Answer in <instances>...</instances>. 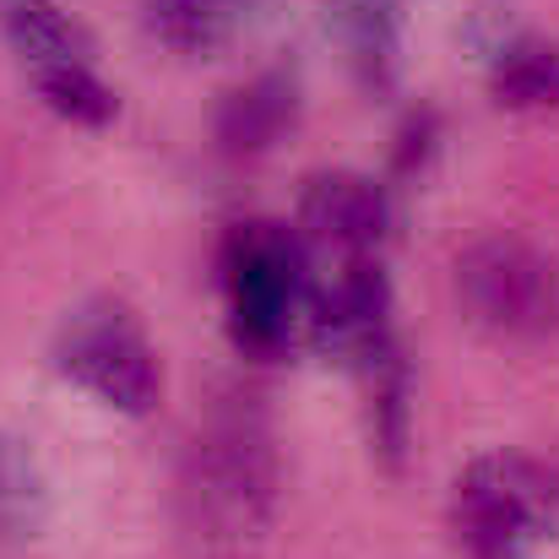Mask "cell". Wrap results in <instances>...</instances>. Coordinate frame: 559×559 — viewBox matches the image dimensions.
I'll return each mask as SVG.
<instances>
[{"instance_id":"6da1fadb","label":"cell","mask_w":559,"mask_h":559,"mask_svg":"<svg viewBox=\"0 0 559 559\" xmlns=\"http://www.w3.org/2000/svg\"><path fill=\"white\" fill-rule=\"evenodd\" d=\"M277 516V451L261 407H223L180 462L175 527L186 559H255Z\"/></svg>"},{"instance_id":"7a4b0ae2","label":"cell","mask_w":559,"mask_h":559,"mask_svg":"<svg viewBox=\"0 0 559 559\" xmlns=\"http://www.w3.org/2000/svg\"><path fill=\"white\" fill-rule=\"evenodd\" d=\"M217 277H223L228 332L239 354L277 359L305 337L316 261L288 223H272V217L234 223L217 250Z\"/></svg>"},{"instance_id":"3957f363","label":"cell","mask_w":559,"mask_h":559,"mask_svg":"<svg viewBox=\"0 0 559 559\" xmlns=\"http://www.w3.org/2000/svg\"><path fill=\"white\" fill-rule=\"evenodd\" d=\"M451 527L467 559H538L559 538V473L533 456H478L451 489Z\"/></svg>"},{"instance_id":"277c9868","label":"cell","mask_w":559,"mask_h":559,"mask_svg":"<svg viewBox=\"0 0 559 559\" xmlns=\"http://www.w3.org/2000/svg\"><path fill=\"white\" fill-rule=\"evenodd\" d=\"M451 288L462 316L495 343L559 337V261L522 234L473 239L451 266Z\"/></svg>"},{"instance_id":"5b68a950","label":"cell","mask_w":559,"mask_h":559,"mask_svg":"<svg viewBox=\"0 0 559 559\" xmlns=\"http://www.w3.org/2000/svg\"><path fill=\"white\" fill-rule=\"evenodd\" d=\"M49 359L76 391H87L93 402H104L126 418H147L164 396L158 348L147 343L142 321L120 299H93V305L71 310L55 332Z\"/></svg>"},{"instance_id":"8992f818","label":"cell","mask_w":559,"mask_h":559,"mask_svg":"<svg viewBox=\"0 0 559 559\" xmlns=\"http://www.w3.org/2000/svg\"><path fill=\"white\" fill-rule=\"evenodd\" d=\"M305 343L359 374L385 348H396L391 326V277L380 261H343L332 272H316L310 310H305Z\"/></svg>"},{"instance_id":"52a82bcc","label":"cell","mask_w":559,"mask_h":559,"mask_svg":"<svg viewBox=\"0 0 559 559\" xmlns=\"http://www.w3.org/2000/svg\"><path fill=\"white\" fill-rule=\"evenodd\" d=\"M396 223L391 190L374 186L359 169H326L310 175L299 190V245L310 250V261H380V245Z\"/></svg>"},{"instance_id":"ba28073f","label":"cell","mask_w":559,"mask_h":559,"mask_svg":"<svg viewBox=\"0 0 559 559\" xmlns=\"http://www.w3.org/2000/svg\"><path fill=\"white\" fill-rule=\"evenodd\" d=\"M305 115V87H299V71L288 66H272V71H255L250 82L228 87L217 115H212V136H217V153L228 158H261L272 153Z\"/></svg>"},{"instance_id":"9c48e42d","label":"cell","mask_w":559,"mask_h":559,"mask_svg":"<svg viewBox=\"0 0 559 559\" xmlns=\"http://www.w3.org/2000/svg\"><path fill=\"white\" fill-rule=\"evenodd\" d=\"M354 82L365 93H391L402 71V0H332L326 16Z\"/></svg>"},{"instance_id":"30bf717a","label":"cell","mask_w":559,"mask_h":559,"mask_svg":"<svg viewBox=\"0 0 559 559\" xmlns=\"http://www.w3.org/2000/svg\"><path fill=\"white\" fill-rule=\"evenodd\" d=\"M489 98L511 115H549L559 109V44L544 33L511 27L489 49Z\"/></svg>"},{"instance_id":"8fae6325","label":"cell","mask_w":559,"mask_h":559,"mask_svg":"<svg viewBox=\"0 0 559 559\" xmlns=\"http://www.w3.org/2000/svg\"><path fill=\"white\" fill-rule=\"evenodd\" d=\"M0 33L22 55L27 71L38 66H93V33L60 11L55 0H0Z\"/></svg>"},{"instance_id":"7c38bea8","label":"cell","mask_w":559,"mask_h":559,"mask_svg":"<svg viewBox=\"0 0 559 559\" xmlns=\"http://www.w3.org/2000/svg\"><path fill=\"white\" fill-rule=\"evenodd\" d=\"M136 5L147 33L175 55H217L250 22V0H136Z\"/></svg>"},{"instance_id":"4fadbf2b","label":"cell","mask_w":559,"mask_h":559,"mask_svg":"<svg viewBox=\"0 0 559 559\" xmlns=\"http://www.w3.org/2000/svg\"><path fill=\"white\" fill-rule=\"evenodd\" d=\"M359 380H365V396H370L374 456H380L385 473H402L407 467V445H413V370H407L402 343L385 348L374 365H365Z\"/></svg>"},{"instance_id":"5bb4252c","label":"cell","mask_w":559,"mask_h":559,"mask_svg":"<svg viewBox=\"0 0 559 559\" xmlns=\"http://www.w3.org/2000/svg\"><path fill=\"white\" fill-rule=\"evenodd\" d=\"M49 527V478L33 445L0 429V544H33Z\"/></svg>"},{"instance_id":"9a60e30c","label":"cell","mask_w":559,"mask_h":559,"mask_svg":"<svg viewBox=\"0 0 559 559\" xmlns=\"http://www.w3.org/2000/svg\"><path fill=\"white\" fill-rule=\"evenodd\" d=\"M27 76H33L44 109L60 115V120H71V126H82V131H104V126H115V115H120L115 87H109L93 66H38V71H27Z\"/></svg>"},{"instance_id":"2e32d148","label":"cell","mask_w":559,"mask_h":559,"mask_svg":"<svg viewBox=\"0 0 559 559\" xmlns=\"http://www.w3.org/2000/svg\"><path fill=\"white\" fill-rule=\"evenodd\" d=\"M440 153V109L418 104L407 109V120L396 126V142H391V175L396 180H418Z\"/></svg>"}]
</instances>
